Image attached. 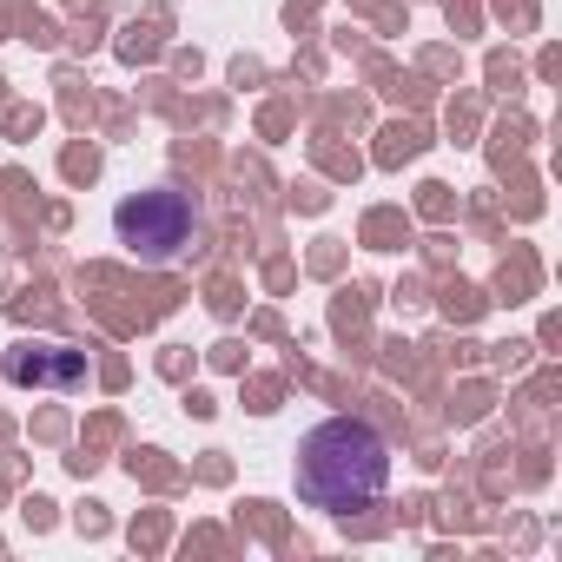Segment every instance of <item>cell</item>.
Segmentation results:
<instances>
[{
	"mask_svg": "<svg viewBox=\"0 0 562 562\" xmlns=\"http://www.w3.org/2000/svg\"><path fill=\"white\" fill-rule=\"evenodd\" d=\"M391 490V437L371 417H325L299 443V496L325 516L371 509Z\"/></svg>",
	"mask_w": 562,
	"mask_h": 562,
	"instance_id": "1",
	"label": "cell"
},
{
	"mask_svg": "<svg viewBox=\"0 0 562 562\" xmlns=\"http://www.w3.org/2000/svg\"><path fill=\"white\" fill-rule=\"evenodd\" d=\"M113 232H120V245H126L139 265H172V258H186V245H192V232H199V212H192L186 192H166V186H159V192L120 199Z\"/></svg>",
	"mask_w": 562,
	"mask_h": 562,
	"instance_id": "2",
	"label": "cell"
},
{
	"mask_svg": "<svg viewBox=\"0 0 562 562\" xmlns=\"http://www.w3.org/2000/svg\"><path fill=\"white\" fill-rule=\"evenodd\" d=\"M8 378L14 384H54V391H67V384L87 378V358L67 351V345H14L8 351Z\"/></svg>",
	"mask_w": 562,
	"mask_h": 562,
	"instance_id": "3",
	"label": "cell"
}]
</instances>
